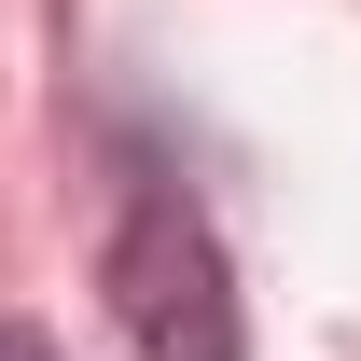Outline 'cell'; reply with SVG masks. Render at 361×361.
Wrapping results in <instances>:
<instances>
[{"instance_id":"6da1fadb","label":"cell","mask_w":361,"mask_h":361,"mask_svg":"<svg viewBox=\"0 0 361 361\" xmlns=\"http://www.w3.org/2000/svg\"><path fill=\"white\" fill-rule=\"evenodd\" d=\"M111 306H126V334L153 361H250L236 264H223V236H209V209L180 180H139L126 195V223H111Z\"/></svg>"},{"instance_id":"7a4b0ae2","label":"cell","mask_w":361,"mask_h":361,"mask_svg":"<svg viewBox=\"0 0 361 361\" xmlns=\"http://www.w3.org/2000/svg\"><path fill=\"white\" fill-rule=\"evenodd\" d=\"M0 361H56V348H42V334H28V319H0Z\"/></svg>"}]
</instances>
